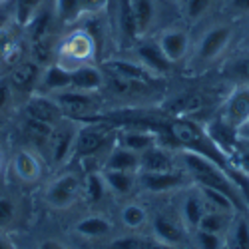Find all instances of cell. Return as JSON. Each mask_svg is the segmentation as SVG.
<instances>
[{
	"mask_svg": "<svg viewBox=\"0 0 249 249\" xmlns=\"http://www.w3.org/2000/svg\"><path fill=\"white\" fill-rule=\"evenodd\" d=\"M179 158H181L185 174L190 176V179L196 185H205V188L219 190V192L227 194L237 203L239 212H249L243 197H241L239 188L230 176V168H223V165L215 163L213 160L205 158V156H199L196 152H190V150H183L179 154Z\"/></svg>",
	"mask_w": 249,
	"mask_h": 249,
	"instance_id": "1",
	"label": "cell"
},
{
	"mask_svg": "<svg viewBox=\"0 0 249 249\" xmlns=\"http://www.w3.org/2000/svg\"><path fill=\"white\" fill-rule=\"evenodd\" d=\"M98 44L88 30H74L56 46V64L66 70H76L80 66L94 64Z\"/></svg>",
	"mask_w": 249,
	"mask_h": 249,
	"instance_id": "2",
	"label": "cell"
},
{
	"mask_svg": "<svg viewBox=\"0 0 249 249\" xmlns=\"http://www.w3.org/2000/svg\"><path fill=\"white\" fill-rule=\"evenodd\" d=\"M114 142H116V128L108 126V124H100V122H86L84 126H78L72 158L76 160L96 158L98 160V156L106 152V148Z\"/></svg>",
	"mask_w": 249,
	"mask_h": 249,
	"instance_id": "3",
	"label": "cell"
},
{
	"mask_svg": "<svg viewBox=\"0 0 249 249\" xmlns=\"http://www.w3.org/2000/svg\"><path fill=\"white\" fill-rule=\"evenodd\" d=\"M62 116L74 122H96L100 114L98 92H82V90H62L52 94Z\"/></svg>",
	"mask_w": 249,
	"mask_h": 249,
	"instance_id": "4",
	"label": "cell"
},
{
	"mask_svg": "<svg viewBox=\"0 0 249 249\" xmlns=\"http://www.w3.org/2000/svg\"><path fill=\"white\" fill-rule=\"evenodd\" d=\"M156 18V0H126L120 16V26L130 38H142L154 28Z\"/></svg>",
	"mask_w": 249,
	"mask_h": 249,
	"instance_id": "5",
	"label": "cell"
},
{
	"mask_svg": "<svg viewBox=\"0 0 249 249\" xmlns=\"http://www.w3.org/2000/svg\"><path fill=\"white\" fill-rule=\"evenodd\" d=\"M231 40H233V28L230 24H213L212 28H207L196 46L194 64L210 66L212 62L221 58V54L231 44Z\"/></svg>",
	"mask_w": 249,
	"mask_h": 249,
	"instance_id": "6",
	"label": "cell"
},
{
	"mask_svg": "<svg viewBox=\"0 0 249 249\" xmlns=\"http://www.w3.org/2000/svg\"><path fill=\"white\" fill-rule=\"evenodd\" d=\"M78 134V122L74 120H60L52 128L50 140H48V158L54 165H64L72 154H74V142Z\"/></svg>",
	"mask_w": 249,
	"mask_h": 249,
	"instance_id": "7",
	"label": "cell"
},
{
	"mask_svg": "<svg viewBox=\"0 0 249 249\" xmlns=\"http://www.w3.org/2000/svg\"><path fill=\"white\" fill-rule=\"evenodd\" d=\"M80 196H82V181L72 172L58 176L44 192L46 203L54 207V210H68Z\"/></svg>",
	"mask_w": 249,
	"mask_h": 249,
	"instance_id": "8",
	"label": "cell"
},
{
	"mask_svg": "<svg viewBox=\"0 0 249 249\" xmlns=\"http://www.w3.org/2000/svg\"><path fill=\"white\" fill-rule=\"evenodd\" d=\"M116 143L128 148L136 154L146 152L148 148L161 143V136L158 130H154V126H146V124H130V126L120 128V132H116Z\"/></svg>",
	"mask_w": 249,
	"mask_h": 249,
	"instance_id": "9",
	"label": "cell"
},
{
	"mask_svg": "<svg viewBox=\"0 0 249 249\" xmlns=\"http://www.w3.org/2000/svg\"><path fill=\"white\" fill-rule=\"evenodd\" d=\"M190 176L185 172H156V174H148V172H138V188L150 194H165V192H174L179 190L188 183Z\"/></svg>",
	"mask_w": 249,
	"mask_h": 249,
	"instance_id": "10",
	"label": "cell"
},
{
	"mask_svg": "<svg viewBox=\"0 0 249 249\" xmlns=\"http://www.w3.org/2000/svg\"><path fill=\"white\" fill-rule=\"evenodd\" d=\"M106 0H54V14L60 24H74L98 14Z\"/></svg>",
	"mask_w": 249,
	"mask_h": 249,
	"instance_id": "11",
	"label": "cell"
},
{
	"mask_svg": "<svg viewBox=\"0 0 249 249\" xmlns=\"http://www.w3.org/2000/svg\"><path fill=\"white\" fill-rule=\"evenodd\" d=\"M40 76H42V66L36 64L34 60H20L16 66L10 68L8 82L14 90V94H26L32 96L38 88Z\"/></svg>",
	"mask_w": 249,
	"mask_h": 249,
	"instance_id": "12",
	"label": "cell"
},
{
	"mask_svg": "<svg viewBox=\"0 0 249 249\" xmlns=\"http://www.w3.org/2000/svg\"><path fill=\"white\" fill-rule=\"evenodd\" d=\"M188 227L183 225V221H178L176 217L168 215V213H156L152 217V233L156 239L168 243V245H176V247H183L188 243Z\"/></svg>",
	"mask_w": 249,
	"mask_h": 249,
	"instance_id": "13",
	"label": "cell"
},
{
	"mask_svg": "<svg viewBox=\"0 0 249 249\" xmlns=\"http://www.w3.org/2000/svg\"><path fill=\"white\" fill-rule=\"evenodd\" d=\"M156 42L160 44L161 52L165 54V58H168L172 64H179V62H183L185 58H188L190 48H192L190 34H188L185 28H168V30H163Z\"/></svg>",
	"mask_w": 249,
	"mask_h": 249,
	"instance_id": "14",
	"label": "cell"
},
{
	"mask_svg": "<svg viewBox=\"0 0 249 249\" xmlns=\"http://www.w3.org/2000/svg\"><path fill=\"white\" fill-rule=\"evenodd\" d=\"M201 126H203L207 138H210L215 143V146H217V150L223 156H227V160H230V156L235 150V143L239 140V130L233 128L231 124H227L221 116L219 118H212L210 122L201 124Z\"/></svg>",
	"mask_w": 249,
	"mask_h": 249,
	"instance_id": "15",
	"label": "cell"
},
{
	"mask_svg": "<svg viewBox=\"0 0 249 249\" xmlns=\"http://www.w3.org/2000/svg\"><path fill=\"white\" fill-rule=\"evenodd\" d=\"M221 118L231 124L233 128L241 130L249 118V86H235L223 104Z\"/></svg>",
	"mask_w": 249,
	"mask_h": 249,
	"instance_id": "16",
	"label": "cell"
},
{
	"mask_svg": "<svg viewBox=\"0 0 249 249\" xmlns=\"http://www.w3.org/2000/svg\"><path fill=\"white\" fill-rule=\"evenodd\" d=\"M24 112H26V118L44 122V124H50V126H56L60 120H64V116H62L56 100H54L52 96H48V94H38V92H34L32 96H28L26 106H24Z\"/></svg>",
	"mask_w": 249,
	"mask_h": 249,
	"instance_id": "17",
	"label": "cell"
},
{
	"mask_svg": "<svg viewBox=\"0 0 249 249\" xmlns=\"http://www.w3.org/2000/svg\"><path fill=\"white\" fill-rule=\"evenodd\" d=\"M106 74L118 76L122 80H128V82L142 84V86L152 84V82L158 78L146 66H142L138 60L134 62V60H122V58H116V60H108L106 62Z\"/></svg>",
	"mask_w": 249,
	"mask_h": 249,
	"instance_id": "18",
	"label": "cell"
},
{
	"mask_svg": "<svg viewBox=\"0 0 249 249\" xmlns=\"http://www.w3.org/2000/svg\"><path fill=\"white\" fill-rule=\"evenodd\" d=\"M136 56L138 62L142 66H146L154 76H163L172 70V62L165 58V54L161 52L158 42H152V40H143V42L138 44L136 48Z\"/></svg>",
	"mask_w": 249,
	"mask_h": 249,
	"instance_id": "19",
	"label": "cell"
},
{
	"mask_svg": "<svg viewBox=\"0 0 249 249\" xmlns=\"http://www.w3.org/2000/svg\"><path fill=\"white\" fill-rule=\"evenodd\" d=\"M12 172L22 183H36L42 178V161H40V156L28 148L18 150L12 158Z\"/></svg>",
	"mask_w": 249,
	"mask_h": 249,
	"instance_id": "20",
	"label": "cell"
},
{
	"mask_svg": "<svg viewBox=\"0 0 249 249\" xmlns=\"http://www.w3.org/2000/svg\"><path fill=\"white\" fill-rule=\"evenodd\" d=\"M68 88H72V72L70 70L56 64V62H52V64L42 68V76H40L38 88H36L38 94L52 96L56 92L68 90Z\"/></svg>",
	"mask_w": 249,
	"mask_h": 249,
	"instance_id": "21",
	"label": "cell"
},
{
	"mask_svg": "<svg viewBox=\"0 0 249 249\" xmlns=\"http://www.w3.org/2000/svg\"><path fill=\"white\" fill-rule=\"evenodd\" d=\"M176 170V156L161 143L148 148L146 152L140 154V172H172Z\"/></svg>",
	"mask_w": 249,
	"mask_h": 249,
	"instance_id": "22",
	"label": "cell"
},
{
	"mask_svg": "<svg viewBox=\"0 0 249 249\" xmlns=\"http://www.w3.org/2000/svg\"><path fill=\"white\" fill-rule=\"evenodd\" d=\"M114 230V223L110 217L100 215V213H92L76 221L74 225V233L84 237V239H100L110 235Z\"/></svg>",
	"mask_w": 249,
	"mask_h": 249,
	"instance_id": "23",
	"label": "cell"
},
{
	"mask_svg": "<svg viewBox=\"0 0 249 249\" xmlns=\"http://www.w3.org/2000/svg\"><path fill=\"white\" fill-rule=\"evenodd\" d=\"M207 212V205H205V199L199 192V188H194V190H188L181 199V221L188 230H196L199 219L205 215Z\"/></svg>",
	"mask_w": 249,
	"mask_h": 249,
	"instance_id": "24",
	"label": "cell"
},
{
	"mask_svg": "<svg viewBox=\"0 0 249 249\" xmlns=\"http://www.w3.org/2000/svg\"><path fill=\"white\" fill-rule=\"evenodd\" d=\"M106 86V74L96 64L80 66L72 70V88L82 92H100Z\"/></svg>",
	"mask_w": 249,
	"mask_h": 249,
	"instance_id": "25",
	"label": "cell"
},
{
	"mask_svg": "<svg viewBox=\"0 0 249 249\" xmlns=\"http://www.w3.org/2000/svg\"><path fill=\"white\" fill-rule=\"evenodd\" d=\"M102 170H120V172H140V154L116 143L106 154Z\"/></svg>",
	"mask_w": 249,
	"mask_h": 249,
	"instance_id": "26",
	"label": "cell"
},
{
	"mask_svg": "<svg viewBox=\"0 0 249 249\" xmlns=\"http://www.w3.org/2000/svg\"><path fill=\"white\" fill-rule=\"evenodd\" d=\"M225 249H249V212H239L231 217L225 231Z\"/></svg>",
	"mask_w": 249,
	"mask_h": 249,
	"instance_id": "27",
	"label": "cell"
},
{
	"mask_svg": "<svg viewBox=\"0 0 249 249\" xmlns=\"http://www.w3.org/2000/svg\"><path fill=\"white\" fill-rule=\"evenodd\" d=\"M108 192L116 196H130L138 190V172H120V170H102Z\"/></svg>",
	"mask_w": 249,
	"mask_h": 249,
	"instance_id": "28",
	"label": "cell"
},
{
	"mask_svg": "<svg viewBox=\"0 0 249 249\" xmlns=\"http://www.w3.org/2000/svg\"><path fill=\"white\" fill-rule=\"evenodd\" d=\"M203 199H205V205H207V212H221V213H230V215H235L239 213V207L237 203L219 190H213V188H205V185H197Z\"/></svg>",
	"mask_w": 249,
	"mask_h": 249,
	"instance_id": "29",
	"label": "cell"
},
{
	"mask_svg": "<svg viewBox=\"0 0 249 249\" xmlns=\"http://www.w3.org/2000/svg\"><path fill=\"white\" fill-rule=\"evenodd\" d=\"M203 106H205V96L203 94H196V92L176 96L172 102H168V110L178 114V116H188V114L199 112Z\"/></svg>",
	"mask_w": 249,
	"mask_h": 249,
	"instance_id": "30",
	"label": "cell"
},
{
	"mask_svg": "<svg viewBox=\"0 0 249 249\" xmlns=\"http://www.w3.org/2000/svg\"><path fill=\"white\" fill-rule=\"evenodd\" d=\"M108 188H106V181H104L102 178V172H88L86 174V179L82 181V194H84V197L90 201V203H98L104 199V196H106Z\"/></svg>",
	"mask_w": 249,
	"mask_h": 249,
	"instance_id": "31",
	"label": "cell"
},
{
	"mask_svg": "<svg viewBox=\"0 0 249 249\" xmlns=\"http://www.w3.org/2000/svg\"><path fill=\"white\" fill-rule=\"evenodd\" d=\"M52 128H54V126H50V124L38 122V120H32V118H26L24 124H22L24 136L28 138V142L36 143V146H48Z\"/></svg>",
	"mask_w": 249,
	"mask_h": 249,
	"instance_id": "32",
	"label": "cell"
},
{
	"mask_svg": "<svg viewBox=\"0 0 249 249\" xmlns=\"http://www.w3.org/2000/svg\"><path fill=\"white\" fill-rule=\"evenodd\" d=\"M120 219L128 230L138 231L148 223V212L143 210V205H140V203H126L120 212Z\"/></svg>",
	"mask_w": 249,
	"mask_h": 249,
	"instance_id": "33",
	"label": "cell"
},
{
	"mask_svg": "<svg viewBox=\"0 0 249 249\" xmlns=\"http://www.w3.org/2000/svg\"><path fill=\"white\" fill-rule=\"evenodd\" d=\"M231 217L230 213H221V212H205V215L199 219L196 230H203V231H212V233H219V235H225L227 227L231 223Z\"/></svg>",
	"mask_w": 249,
	"mask_h": 249,
	"instance_id": "34",
	"label": "cell"
},
{
	"mask_svg": "<svg viewBox=\"0 0 249 249\" xmlns=\"http://www.w3.org/2000/svg\"><path fill=\"white\" fill-rule=\"evenodd\" d=\"M223 74L235 82V86H249V54H243L231 60L225 66Z\"/></svg>",
	"mask_w": 249,
	"mask_h": 249,
	"instance_id": "35",
	"label": "cell"
},
{
	"mask_svg": "<svg viewBox=\"0 0 249 249\" xmlns=\"http://www.w3.org/2000/svg\"><path fill=\"white\" fill-rule=\"evenodd\" d=\"M44 0H14V10H16V24L20 28H24L34 14L42 8Z\"/></svg>",
	"mask_w": 249,
	"mask_h": 249,
	"instance_id": "36",
	"label": "cell"
},
{
	"mask_svg": "<svg viewBox=\"0 0 249 249\" xmlns=\"http://www.w3.org/2000/svg\"><path fill=\"white\" fill-rule=\"evenodd\" d=\"M230 163H231V168H235L237 172H241L249 178V140H245V138L237 140L235 150L230 156Z\"/></svg>",
	"mask_w": 249,
	"mask_h": 249,
	"instance_id": "37",
	"label": "cell"
},
{
	"mask_svg": "<svg viewBox=\"0 0 249 249\" xmlns=\"http://www.w3.org/2000/svg\"><path fill=\"white\" fill-rule=\"evenodd\" d=\"M196 245L197 249H225V235L196 230Z\"/></svg>",
	"mask_w": 249,
	"mask_h": 249,
	"instance_id": "38",
	"label": "cell"
},
{
	"mask_svg": "<svg viewBox=\"0 0 249 249\" xmlns=\"http://www.w3.org/2000/svg\"><path fill=\"white\" fill-rule=\"evenodd\" d=\"M212 4H213V0H183V10L190 20H199L212 8Z\"/></svg>",
	"mask_w": 249,
	"mask_h": 249,
	"instance_id": "39",
	"label": "cell"
},
{
	"mask_svg": "<svg viewBox=\"0 0 249 249\" xmlns=\"http://www.w3.org/2000/svg\"><path fill=\"white\" fill-rule=\"evenodd\" d=\"M18 207L10 197H0V231L14 223Z\"/></svg>",
	"mask_w": 249,
	"mask_h": 249,
	"instance_id": "40",
	"label": "cell"
},
{
	"mask_svg": "<svg viewBox=\"0 0 249 249\" xmlns=\"http://www.w3.org/2000/svg\"><path fill=\"white\" fill-rule=\"evenodd\" d=\"M106 249H143V237L140 235H122L112 239Z\"/></svg>",
	"mask_w": 249,
	"mask_h": 249,
	"instance_id": "41",
	"label": "cell"
},
{
	"mask_svg": "<svg viewBox=\"0 0 249 249\" xmlns=\"http://www.w3.org/2000/svg\"><path fill=\"white\" fill-rule=\"evenodd\" d=\"M12 24H16L14 0H0V32Z\"/></svg>",
	"mask_w": 249,
	"mask_h": 249,
	"instance_id": "42",
	"label": "cell"
},
{
	"mask_svg": "<svg viewBox=\"0 0 249 249\" xmlns=\"http://www.w3.org/2000/svg\"><path fill=\"white\" fill-rule=\"evenodd\" d=\"M14 100V90L10 86L8 78H0V114H4Z\"/></svg>",
	"mask_w": 249,
	"mask_h": 249,
	"instance_id": "43",
	"label": "cell"
},
{
	"mask_svg": "<svg viewBox=\"0 0 249 249\" xmlns=\"http://www.w3.org/2000/svg\"><path fill=\"white\" fill-rule=\"evenodd\" d=\"M143 249H183V247H176V245H168V243H163L156 237L152 239H146L143 237Z\"/></svg>",
	"mask_w": 249,
	"mask_h": 249,
	"instance_id": "44",
	"label": "cell"
},
{
	"mask_svg": "<svg viewBox=\"0 0 249 249\" xmlns=\"http://www.w3.org/2000/svg\"><path fill=\"white\" fill-rule=\"evenodd\" d=\"M227 6H230V10L235 14H247L249 12V0H230Z\"/></svg>",
	"mask_w": 249,
	"mask_h": 249,
	"instance_id": "45",
	"label": "cell"
},
{
	"mask_svg": "<svg viewBox=\"0 0 249 249\" xmlns=\"http://www.w3.org/2000/svg\"><path fill=\"white\" fill-rule=\"evenodd\" d=\"M36 249H68V247H66V243H62L60 239L48 237V239H44V241H40Z\"/></svg>",
	"mask_w": 249,
	"mask_h": 249,
	"instance_id": "46",
	"label": "cell"
},
{
	"mask_svg": "<svg viewBox=\"0 0 249 249\" xmlns=\"http://www.w3.org/2000/svg\"><path fill=\"white\" fill-rule=\"evenodd\" d=\"M0 249H18V247H16V243L6 233L0 231Z\"/></svg>",
	"mask_w": 249,
	"mask_h": 249,
	"instance_id": "47",
	"label": "cell"
},
{
	"mask_svg": "<svg viewBox=\"0 0 249 249\" xmlns=\"http://www.w3.org/2000/svg\"><path fill=\"white\" fill-rule=\"evenodd\" d=\"M4 168H6V152L2 148V143H0V178L4 174Z\"/></svg>",
	"mask_w": 249,
	"mask_h": 249,
	"instance_id": "48",
	"label": "cell"
},
{
	"mask_svg": "<svg viewBox=\"0 0 249 249\" xmlns=\"http://www.w3.org/2000/svg\"><path fill=\"white\" fill-rule=\"evenodd\" d=\"M245 126H247V128H249V118H247V122H245ZM245 126H243V128H245Z\"/></svg>",
	"mask_w": 249,
	"mask_h": 249,
	"instance_id": "49",
	"label": "cell"
},
{
	"mask_svg": "<svg viewBox=\"0 0 249 249\" xmlns=\"http://www.w3.org/2000/svg\"><path fill=\"white\" fill-rule=\"evenodd\" d=\"M172 2H183V0H172Z\"/></svg>",
	"mask_w": 249,
	"mask_h": 249,
	"instance_id": "50",
	"label": "cell"
}]
</instances>
